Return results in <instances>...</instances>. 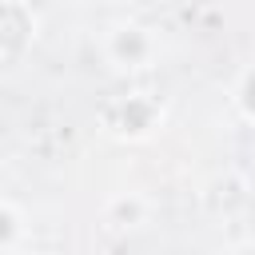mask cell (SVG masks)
I'll return each mask as SVG.
<instances>
[{
	"instance_id": "obj_1",
	"label": "cell",
	"mask_w": 255,
	"mask_h": 255,
	"mask_svg": "<svg viewBox=\"0 0 255 255\" xmlns=\"http://www.w3.org/2000/svg\"><path fill=\"white\" fill-rule=\"evenodd\" d=\"M104 60L120 72H139V68H151L155 56H159V36L151 24L143 20H112L104 28Z\"/></svg>"
},
{
	"instance_id": "obj_4",
	"label": "cell",
	"mask_w": 255,
	"mask_h": 255,
	"mask_svg": "<svg viewBox=\"0 0 255 255\" xmlns=\"http://www.w3.org/2000/svg\"><path fill=\"white\" fill-rule=\"evenodd\" d=\"M24 239V211L16 207V199H4L0 203V251L12 255Z\"/></svg>"
},
{
	"instance_id": "obj_5",
	"label": "cell",
	"mask_w": 255,
	"mask_h": 255,
	"mask_svg": "<svg viewBox=\"0 0 255 255\" xmlns=\"http://www.w3.org/2000/svg\"><path fill=\"white\" fill-rule=\"evenodd\" d=\"M231 104H235V112H239L243 120L255 124V64H247V68L235 76V84H231Z\"/></svg>"
},
{
	"instance_id": "obj_2",
	"label": "cell",
	"mask_w": 255,
	"mask_h": 255,
	"mask_svg": "<svg viewBox=\"0 0 255 255\" xmlns=\"http://www.w3.org/2000/svg\"><path fill=\"white\" fill-rule=\"evenodd\" d=\"M104 120H108V128H112L116 135H131V139H139V135H147V131L163 120V108H159L147 92H131V96L116 100V104L104 112Z\"/></svg>"
},
{
	"instance_id": "obj_6",
	"label": "cell",
	"mask_w": 255,
	"mask_h": 255,
	"mask_svg": "<svg viewBox=\"0 0 255 255\" xmlns=\"http://www.w3.org/2000/svg\"><path fill=\"white\" fill-rule=\"evenodd\" d=\"M231 255H255V251H251V247H239V251H231Z\"/></svg>"
},
{
	"instance_id": "obj_3",
	"label": "cell",
	"mask_w": 255,
	"mask_h": 255,
	"mask_svg": "<svg viewBox=\"0 0 255 255\" xmlns=\"http://www.w3.org/2000/svg\"><path fill=\"white\" fill-rule=\"evenodd\" d=\"M104 219H108L112 227H120V231H128V227H139V223L147 219V199H143V195H135V191H128V195H116V199H108V207H104Z\"/></svg>"
}]
</instances>
